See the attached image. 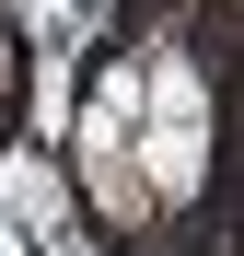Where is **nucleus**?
Listing matches in <instances>:
<instances>
[]
</instances>
